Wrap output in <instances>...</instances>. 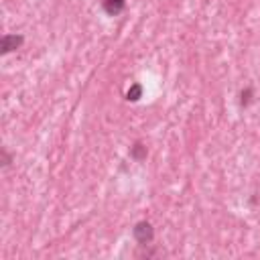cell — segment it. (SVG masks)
<instances>
[{"mask_svg": "<svg viewBox=\"0 0 260 260\" xmlns=\"http://www.w3.org/2000/svg\"><path fill=\"white\" fill-rule=\"evenodd\" d=\"M146 154H148V148H146V144H142L140 140H138V142H134V144L130 146V156H132L136 162L144 160V158H146Z\"/></svg>", "mask_w": 260, "mask_h": 260, "instance_id": "277c9868", "label": "cell"}, {"mask_svg": "<svg viewBox=\"0 0 260 260\" xmlns=\"http://www.w3.org/2000/svg\"><path fill=\"white\" fill-rule=\"evenodd\" d=\"M142 98V85L140 83H132L130 89L126 91V100L128 102H138Z\"/></svg>", "mask_w": 260, "mask_h": 260, "instance_id": "5b68a950", "label": "cell"}, {"mask_svg": "<svg viewBox=\"0 0 260 260\" xmlns=\"http://www.w3.org/2000/svg\"><path fill=\"white\" fill-rule=\"evenodd\" d=\"M22 43H24V37L22 35H4L0 39V53L2 55H8V53L16 51Z\"/></svg>", "mask_w": 260, "mask_h": 260, "instance_id": "7a4b0ae2", "label": "cell"}, {"mask_svg": "<svg viewBox=\"0 0 260 260\" xmlns=\"http://www.w3.org/2000/svg\"><path fill=\"white\" fill-rule=\"evenodd\" d=\"M0 154H2V167H10V162H12V154H10L6 148H2Z\"/></svg>", "mask_w": 260, "mask_h": 260, "instance_id": "52a82bcc", "label": "cell"}, {"mask_svg": "<svg viewBox=\"0 0 260 260\" xmlns=\"http://www.w3.org/2000/svg\"><path fill=\"white\" fill-rule=\"evenodd\" d=\"M252 95H254L252 87H246V89H242V93H240V104H242V106H248V104L252 102Z\"/></svg>", "mask_w": 260, "mask_h": 260, "instance_id": "8992f818", "label": "cell"}, {"mask_svg": "<svg viewBox=\"0 0 260 260\" xmlns=\"http://www.w3.org/2000/svg\"><path fill=\"white\" fill-rule=\"evenodd\" d=\"M132 236H134V240H136L140 246H146V244H150L152 238H154V228H152L150 221L142 219V221H138V223L132 228Z\"/></svg>", "mask_w": 260, "mask_h": 260, "instance_id": "6da1fadb", "label": "cell"}, {"mask_svg": "<svg viewBox=\"0 0 260 260\" xmlns=\"http://www.w3.org/2000/svg\"><path fill=\"white\" fill-rule=\"evenodd\" d=\"M102 6H104V10H106L110 16H116V14H120V12L124 10L126 0H102Z\"/></svg>", "mask_w": 260, "mask_h": 260, "instance_id": "3957f363", "label": "cell"}]
</instances>
